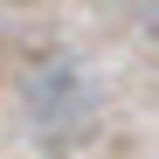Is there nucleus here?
<instances>
[{
	"instance_id": "f257e3e1",
	"label": "nucleus",
	"mask_w": 159,
	"mask_h": 159,
	"mask_svg": "<svg viewBox=\"0 0 159 159\" xmlns=\"http://www.w3.org/2000/svg\"><path fill=\"white\" fill-rule=\"evenodd\" d=\"M28 125H35V139L42 145H56V152H69V145H83L90 131H97V83L83 76V62H42L35 76H28Z\"/></svg>"
},
{
	"instance_id": "f03ea898",
	"label": "nucleus",
	"mask_w": 159,
	"mask_h": 159,
	"mask_svg": "<svg viewBox=\"0 0 159 159\" xmlns=\"http://www.w3.org/2000/svg\"><path fill=\"white\" fill-rule=\"evenodd\" d=\"M139 7H145V14H152V21H159V0H139Z\"/></svg>"
}]
</instances>
